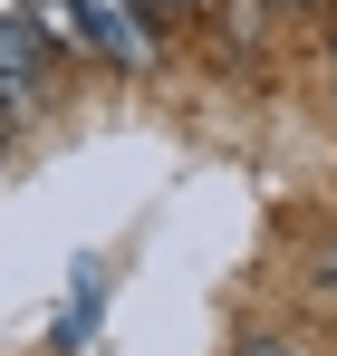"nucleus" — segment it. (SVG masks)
Wrapping results in <instances>:
<instances>
[{"instance_id": "obj_1", "label": "nucleus", "mask_w": 337, "mask_h": 356, "mask_svg": "<svg viewBox=\"0 0 337 356\" xmlns=\"http://www.w3.org/2000/svg\"><path fill=\"white\" fill-rule=\"evenodd\" d=\"M77 29H87V58L125 67V77H155V0H68Z\"/></svg>"}, {"instance_id": "obj_5", "label": "nucleus", "mask_w": 337, "mask_h": 356, "mask_svg": "<svg viewBox=\"0 0 337 356\" xmlns=\"http://www.w3.org/2000/svg\"><path fill=\"white\" fill-rule=\"evenodd\" d=\"M251 356H299V347H251Z\"/></svg>"}, {"instance_id": "obj_2", "label": "nucleus", "mask_w": 337, "mask_h": 356, "mask_svg": "<svg viewBox=\"0 0 337 356\" xmlns=\"http://www.w3.org/2000/svg\"><path fill=\"white\" fill-rule=\"evenodd\" d=\"M49 39L29 29V19H0V106H39L49 97Z\"/></svg>"}, {"instance_id": "obj_4", "label": "nucleus", "mask_w": 337, "mask_h": 356, "mask_svg": "<svg viewBox=\"0 0 337 356\" xmlns=\"http://www.w3.org/2000/svg\"><path fill=\"white\" fill-rule=\"evenodd\" d=\"M155 10H203V0H155Z\"/></svg>"}, {"instance_id": "obj_6", "label": "nucleus", "mask_w": 337, "mask_h": 356, "mask_svg": "<svg viewBox=\"0 0 337 356\" xmlns=\"http://www.w3.org/2000/svg\"><path fill=\"white\" fill-rule=\"evenodd\" d=\"M0 154H10V116H0Z\"/></svg>"}, {"instance_id": "obj_3", "label": "nucleus", "mask_w": 337, "mask_h": 356, "mask_svg": "<svg viewBox=\"0 0 337 356\" xmlns=\"http://www.w3.org/2000/svg\"><path fill=\"white\" fill-rule=\"evenodd\" d=\"M0 19H29V0H0Z\"/></svg>"}]
</instances>
